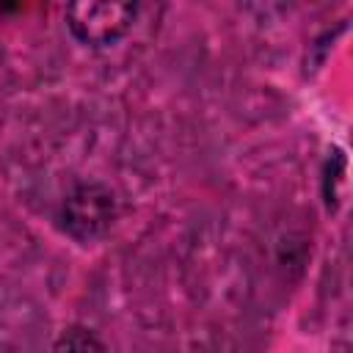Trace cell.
I'll return each mask as SVG.
<instances>
[{
  "instance_id": "6da1fadb",
  "label": "cell",
  "mask_w": 353,
  "mask_h": 353,
  "mask_svg": "<svg viewBox=\"0 0 353 353\" xmlns=\"http://www.w3.org/2000/svg\"><path fill=\"white\" fill-rule=\"evenodd\" d=\"M135 11V3H72L66 6V28L88 47H108L132 28Z\"/></svg>"
},
{
  "instance_id": "7a4b0ae2",
  "label": "cell",
  "mask_w": 353,
  "mask_h": 353,
  "mask_svg": "<svg viewBox=\"0 0 353 353\" xmlns=\"http://www.w3.org/2000/svg\"><path fill=\"white\" fill-rule=\"evenodd\" d=\"M116 218V199L110 188L99 182H80L63 201V226L77 240L102 234Z\"/></svg>"
},
{
  "instance_id": "3957f363",
  "label": "cell",
  "mask_w": 353,
  "mask_h": 353,
  "mask_svg": "<svg viewBox=\"0 0 353 353\" xmlns=\"http://www.w3.org/2000/svg\"><path fill=\"white\" fill-rule=\"evenodd\" d=\"M50 353H105V345L91 328L69 325L66 331L58 334V339L52 342Z\"/></svg>"
}]
</instances>
